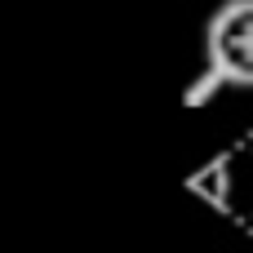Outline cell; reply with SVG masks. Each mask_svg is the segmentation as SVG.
I'll list each match as a JSON object with an SVG mask.
<instances>
[{
  "instance_id": "6da1fadb",
  "label": "cell",
  "mask_w": 253,
  "mask_h": 253,
  "mask_svg": "<svg viewBox=\"0 0 253 253\" xmlns=\"http://www.w3.org/2000/svg\"><path fill=\"white\" fill-rule=\"evenodd\" d=\"M209 67L227 84H253V0H236L213 13Z\"/></svg>"
}]
</instances>
